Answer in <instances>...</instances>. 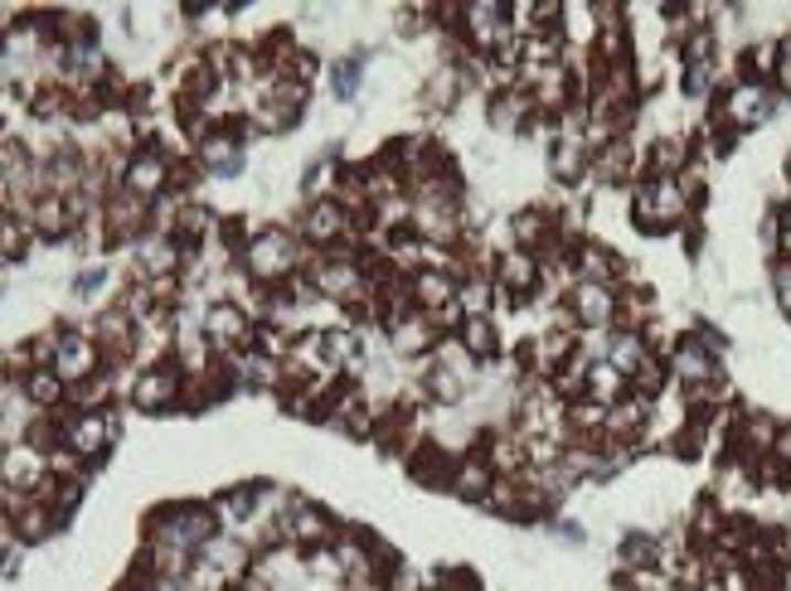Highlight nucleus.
<instances>
[{
	"label": "nucleus",
	"mask_w": 791,
	"mask_h": 591,
	"mask_svg": "<svg viewBox=\"0 0 791 591\" xmlns=\"http://www.w3.org/2000/svg\"><path fill=\"white\" fill-rule=\"evenodd\" d=\"M243 267H248L253 281H263V287H272V281L291 277V267H297V248H291V238L282 228H267L258 238L243 248Z\"/></svg>",
	"instance_id": "1"
},
{
	"label": "nucleus",
	"mask_w": 791,
	"mask_h": 591,
	"mask_svg": "<svg viewBox=\"0 0 791 591\" xmlns=\"http://www.w3.org/2000/svg\"><path fill=\"white\" fill-rule=\"evenodd\" d=\"M631 214H637V224L646 228V233L675 228L680 218H685V190H680V180H651L646 190L637 194Z\"/></svg>",
	"instance_id": "2"
},
{
	"label": "nucleus",
	"mask_w": 791,
	"mask_h": 591,
	"mask_svg": "<svg viewBox=\"0 0 791 591\" xmlns=\"http://www.w3.org/2000/svg\"><path fill=\"white\" fill-rule=\"evenodd\" d=\"M113 437H117V422L107 412H78L64 422V447L73 455H88V461L113 447Z\"/></svg>",
	"instance_id": "3"
},
{
	"label": "nucleus",
	"mask_w": 791,
	"mask_h": 591,
	"mask_svg": "<svg viewBox=\"0 0 791 591\" xmlns=\"http://www.w3.org/2000/svg\"><path fill=\"white\" fill-rule=\"evenodd\" d=\"M49 368H54L64 384H88L93 368H97V340L78 335V330H64V335H58V350H54V364Z\"/></svg>",
	"instance_id": "4"
},
{
	"label": "nucleus",
	"mask_w": 791,
	"mask_h": 591,
	"mask_svg": "<svg viewBox=\"0 0 791 591\" xmlns=\"http://www.w3.org/2000/svg\"><path fill=\"white\" fill-rule=\"evenodd\" d=\"M165 180H170V160L161 151H137L127 160V170H121V190L137 194V200H146V204L165 190Z\"/></svg>",
	"instance_id": "5"
},
{
	"label": "nucleus",
	"mask_w": 791,
	"mask_h": 591,
	"mask_svg": "<svg viewBox=\"0 0 791 591\" xmlns=\"http://www.w3.org/2000/svg\"><path fill=\"white\" fill-rule=\"evenodd\" d=\"M204 335H210L218 350H238V344H253L258 330L248 325V315H243L234 301H218V305L204 311Z\"/></svg>",
	"instance_id": "6"
},
{
	"label": "nucleus",
	"mask_w": 791,
	"mask_h": 591,
	"mask_svg": "<svg viewBox=\"0 0 791 591\" xmlns=\"http://www.w3.org/2000/svg\"><path fill=\"white\" fill-rule=\"evenodd\" d=\"M180 398V374L165 364L146 368V374L131 384V402H137V412H165L170 402Z\"/></svg>",
	"instance_id": "7"
},
{
	"label": "nucleus",
	"mask_w": 791,
	"mask_h": 591,
	"mask_svg": "<svg viewBox=\"0 0 791 591\" xmlns=\"http://www.w3.org/2000/svg\"><path fill=\"white\" fill-rule=\"evenodd\" d=\"M301 228H307L311 243H325V248H331V243H340L345 233H355V214H350L340 200H316L307 208V224Z\"/></svg>",
	"instance_id": "8"
},
{
	"label": "nucleus",
	"mask_w": 791,
	"mask_h": 591,
	"mask_svg": "<svg viewBox=\"0 0 791 591\" xmlns=\"http://www.w3.org/2000/svg\"><path fill=\"white\" fill-rule=\"evenodd\" d=\"M768 112H772V97H768V88H758V83H738V88L724 97V121L738 131L768 121Z\"/></svg>",
	"instance_id": "9"
},
{
	"label": "nucleus",
	"mask_w": 791,
	"mask_h": 591,
	"mask_svg": "<svg viewBox=\"0 0 791 591\" xmlns=\"http://www.w3.org/2000/svg\"><path fill=\"white\" fill-rule=\"evenodd\" d=\"M671 364H675V374L685 378V384H709V378H714V344L704 340V335L680 340V350L671 354Z\"/></svg>",
	"instance_id": "10"
},
{
	"label": "nucleus",
	"mask_w": 791,
	"mask_h": 591,
	"mask_svg": "<svg viewBox=\"0 0 791 591\" xmlns=\"http://www.w3.org/2000/svg\"><path fill=\"white\" fill-rule=\"evenodd\" d=\"M568 311H574L582 325H607V320L617 315V296H612V287H602V281H582L574 291V301H568Z\"/></svg>",
	"instance_id": "11"
},
{
	"label": "nucleus",
	"mask_w": 791,
	"mask_h": 591,
	"mask_svg": "<svg viewBox=\"0 0 791 591\" xmlns=\"http://www.w3.org/2000/svg\"><path fill=\"white\" fill-rule=\"evenodd\" d=\"M287 524V538L291 544H301V548H321V544H331V519H325L316 504H297L291 509V519Z\"/></svg>",
	"instance_id": "12"
},
{
	"label": "nucleus",
	"mask_w": 791,
	"mask_h": 591,
	"mask_svg": "<svg viewBox=\"0 0 791 591\" xmlns=\"http://www.w3.org/2000/svg\"><path fill=\"white\" fill-rule=\"evenodd\" d=\"M200 160H204V170H214V175H238V170H243L238 131H214V137H204Z\"/></svg>",
	"instance_id": "13"
},
{
	"label": "nucleus",
	"mask_w": 791,
	"mask_h": 591,
	"mask_svg": "<svg viewBox=\"0 0 791 591\" xmlns=\"http://www.w3.org/2000/svg\"><path fill=\"white\" fill-rule=\"evenodd\" d=\"M408 291H413V301H418L423 311H442V305H452V301H457V281H452V277H442V272H432V267L413 272Z\"/></svg>",
	"instance_id": "14"
},
{
	"label": "nucleus",
	"mask_w": 791,
	"mask_h": 591,
	"mask_svg": "<svg viewBox=\"0 0 791 591\" xmlns=\"http://www.w3.org/2000/svg\"><path fill=\"white\" fill-rule=\"evenodd\" d=\"M394 350L398 354H428L432 350V320L428 315H413V311H404V315H394Z\"/></svg>",
	"instance_id": "15"
},
{
	"label": "nucleus",
	"mask_w": 791,
	"mask_h": 591,
	"mask_svg": "<svg viewBox=\"0 0 791 591\" xmlns=\"http://www.w3.org/2000/svg\"><path fill=\"white\" fill-rule=\"evenodd\" d=\"M491 485L495 480H491V461H485V455H467V461L452 471V490L461 499H485Z\"/></svg>",
	"instance_id": "16"
},
{
	"label": "nucleus",
	"mask_w": 791,
	"mask_h": 591,
	"mask_svg": "<svg viewBox=\"0 0 791 591\" xmlns=\"http://www.w3.org/2000/svg\"><path fill=\"white\" fill-rule=\"evenodd\" d=\"M501 287H505V291H520V296L534 291V287H539V262H534L525 248H520V252H505V257H501Z\"/></svg>",
	"instance_id": "17"
},
{
	"label": "nucleus",
	"mask_w": 791,
	"mask_h": 591,
	"mask_svg": "<svg viewBox=\"0 0 791 591\" xmlns=\"http://www.w3.org/2000/svg\"><path fill=\"white\" fill-rule=\"evenodd\" d=\"M68 204H64V194H44L40 204H34V228L44 233V238H64L68 233Z\"/></svg>",
	"instance_id": "18"
},
{
	"label": "nucleus",
	"mask_w": 791,
	"mask_h": 591,
	"mask_svg": "<svg viewBox=\"0 0 791 591\" xmlns=\"http://www.w3.org/2000/svg\"><path fill=\"white\" fill-rule=\"evenodd\" d=\"M461 350L471 354V359H491L495 354V330L485 315H467L461 320Z\"/></svg>",
	"instance_id": "19"
},
{
	"label": "nucleus",
	"mask_w": 791,
	"mask_h": 591,
	"mask_svg": "<svg viewBox=\"0 0 791 591\" xmlns=\"http://www.w3.org/2000/svg\"><path fill=\"white\" fill-rule=\"evenodd\" d=\"M646 359H651V354H646V340H641V335H617L612 340V354H607V364H612L622 378H631Z\"/></svg>",
	"instance_id": "20"
},
{
	"label": "nucleus",
	"mask_w": 791,
	"mask_h": 591,
	"mask_svg": "<svg viewBox=\"0 0 791 591\" xmlns=\"http://www.w3.org/2000/svg\"><path fill=\"white\" fill-rule=\"evenodd\" d=\"M24 393H30V402H40V408H54V402L64 398V378H58L54 368H34V374L24 378Z\"/></svg>",
	"instance_id": "21"
},
{
	"label": "nucleus",
	"mask_w": 791,
	"mask_h": 591,
	"mask_svg": "<svg viewBox=\"0 0 791 591\" xmlns=\"http://www.w3.org/2000/svg\"><path fill=\"white\" fill-rule=\"evenodd\" d=\"M641 422H646V402H617L612 412H607V432L612 437H631V432H641Z\"/></svg>",
	"instance_id": "22"
},
{
	"label": "nucleus",
	"mask_w": 791,
	"mask_h": 591,
	"mask_svg": "<svg viewBox=\"0 0 791 591\" xmlns=\"http://www.w3.org/2000/svg\"><path fill=\"white\" fill-rule=\"evenodd\" d=\"M622 384H627V378L617 374L612 364H592V368H588V393H592L598 402H612L617 393H622Z\"/></svg>",
	"instance_id": "23"
},
{
	"label": "nucleus",
	"mask_w": 791,
	"mask_h": 591,
	"mask_svg": "<svg viewBox=\"0 0 791 591\" xmlns=\"http://www.w3.org/2000/svg\"><path fill=\"white\" fill-rule=\"evenodd\" d=\"M655 558H661V548H655L651 538H641V534H631L627 544H622V562H627V568L646 572V568H655Z\"/></svg>",
	"instance_id": "24"
},
{
	"label": "nucleus",
	"mask_w": 791,
	"mask_h": 591,
	"mask_svg": "<svg viewBox=\"0 0 791 591\" xmlns=\"http://www.w3.org/2000/svg\"><path fill=\"white\" fill-rule=\"evenodd\" d=\"M554 175H558V180H568V184L582 175V146H578L574 137H568V141L554 151Z\"/></svg>",
	"instance_id": "25"
},
{
	"label": "nucleus",
	"mask_w": 791,
	"mask_h": 591,
	"mask_svg": "<svg viewBox=\"0 0 791 591\" xmlns=\"http://www.w3.org/2000/svg\"><path fill=\"white\" fill-rule=\"evenodd\" d=\"M544 233H549V218H544L539 208H530V214H520V218H515V238L525 243V248L544 243Z\"/></svg>",
	"instance_id": "26"
},
{
	"label": "nucleus",
	"mask_w": 791,
	"mask_h": 591,
	"mask_svg": "<svg viewBox=\"0 0 791 591\" xmlns=\"http://www.w3.org/2000/svg\"><path fill=\"white\" fill-rule=\"evenodd\" d=\"M355 88H360V58H345V64H335V93L355 97Z\"/></svg>",
	"instance_id": "27"
},
{
	"label": "nucleus",
	"mask_w": 791,
	"mask_h": 591,
	"mask_svg": "<svg viewBox=\"0 0 791 591\" xmlns=\"http://www.w3.org/2000/svg\"><path fill=\"white\" fill-rule=\"evenodd\" d=\"M631 378H637V384H641V393H646V398H651V393H661V388H665V368L655 364V359H646V364H641V368H637V374H631Z\"/></svg>",
	"instance_id": "28"
},
{
	"label": "nucleus",
	"mask_w": 791,
	"mask_h": 591,
	"mask_svg": "<svg viewBox=\"0 0 791 591\" xmlns=\"http://www.w3.org/2000/svg\"><path fill=\"white\" fill-rule=\"evenodd\" d=\"M777 78H782L787 88H791V40L777 44Z\"/></svg>",
	"instance_id": "29"
},
{
	"label": "nucleus",
	"mask_w": 791,
	"mask_h": 591,
	"mask_svg": "<svg viewBox=\"0 0 791 591\" xmlns=\"http://www.w3.org/2000/svg\"><path fill=\"white\" fill-rule=\"evenodd\" d=\"M777 296H782V305H787V315H791V262L777 267Z\"/></svg>",
	"instance_id": "30"
},
{
	"label": "nucleus",
	"mask_w": 791,
	"mask_h": 591,
	"mask_svg": "<svg viewBox=\"0 0 791 591\" xmlns=\"http://www.w3.org/2000/svg\"><path fill=\"white\" fill-rule=\"evenodd\" d=\"M772 451H777V461H787V465H791V427H787V432H777Z\"/></svg>",
	"instance_id": "31"
},
{
	"label": "nucleus",
	"mask_w": 791,
	"mask_h": 591,
	"mask_svg": "<svg viewBox=\"0 0 791 591\" xmlns=\"http://www.w3.org/2000/svg\"><path fill=\"white\" fill-rule=\"evenodd\" d=\"M699 591H724V582H704Z\"/></svg>",
	"instance_id": "32"
},
{
	"label": "nucleus",
	"mask_w": 791,
	"mask_h": 591,
	"mask_svg": "<svg viewBox=\"0 0 791 591\" xmlns=\"http://www.w3.org/2000/svg\"><path fill=\"white\" fill-rule=\"evenodd\" d=\"M782 591H791V568H787V572H782Z\"/></svg>",
	"instance_id": "33"
},
{
	"label": "nucleus",
	"mask_w": 791,
	"mask_h": 591,
	"mask_svg": "<svg viewBox=\"0 0 791 591\" xmlns=\"http://www.w3.org/2000/svg\"><path fill=\"white\" fill-rule=\"evenodd\" d=\"M787 238H791V214H787Z\"/></svg>",
	"instance_id": "34"
}]
</instances>
